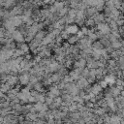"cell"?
<instances>
[{"instance_id":"25","label":"cell","mask_w":124,"mask_h":124,"mask_svg":"<svg viewBox=\"0 0 124 124\" xmlns=\"http://www.w3.org/2000/svg\"><path fill=\"white\" fill-rule=\"evenodd\" d=\"M53 98H51V97H49V96H46V101H45V103L47 105V106H49L52 102H53Z\"/></svg>"},{"instance_id":"27","label":"cell","mask_w":124,"mask_h":124,"mask_svg":"<svg viewBox=\"0 0 124 124\" xmlns=\"http://www.w3.org/2000/svg\"><path fill=\"white\" fill-rule=\"evenodd\" d=\"M99 84L102 86V88H106V87H107V85H108V83H107L105 80H102V81H101Z\"/></svg>"},{"instance_id":"14","label":"cell","mask_w":124,"mask_h":124,"mask_svg":"<svg viewBox=\"0 0 124 124\" xmlns=\"http://www.w3.org/2000/svg\"><path fill=\"white\" fill-rule=\"evenodd\" d=\"M121 120H122V118L120 117V115L112 114L110 116V123L111 124H121Z\"/></svg>"},{"instance_id":"12","label":"cell","mask_w":124,"mask_h":124,"mask_svg":"<svg viewBox=\"0 0 124 124\" xmlns=\"http://www.w3.org/2000/svg\"><path fill=\"white\" fill-rule=\"evenodd\" d=\"M46 36V31H44V30H41V31H39V32L36 34V36L34 37V40H36V41H38V42L42 43L43 39H44Z\"/></svg>"},{"instance_id":"24","label":"cell","mask_w":124,"mask_h":124,"mask_svg":"<svg viewBox=\"0 0 124 124\" xmlns=\"http://www.w3.org/2000/svg\"><path fill=\"white\" fill-rule=\"evenodd\" d=\"M84 23H85V26H86L87 28H88V27H93V26L96 24L93 18H87Z\"/></svg>"},{"instance_id":"17","label":"cell","mask_w":124,"mask_h":124,"mask_svg":"<svg viewBox=\"0 0 124 124\" xmlns=\"http://www.w3.org/2000/svg\"><path fill=\"white\" fill-rule=\"evenodd\" d=\"M92 48L93 50H101V49H104V46L100 41H95L92 44Z\"/></svg>"},{"instance_id":"20","label":"cell","mask_w":124,"mask_h":124,"mask_svg":"<svg viewBox=\"0 0 124 124\" xmlns=\"http://www.w3.org/2000/svg\"><path fill=\"white\" fill-rule=\"evenodd\" d=\"M87 37L89 38V40H91L92 42H95L97 39H98V37H97V34H96V32H94L93 30H89L88 31V34H87Z\"/></svg>"},{"instance_id":"15","label":"cell","mask_w":124,"mask_h":124,"mask_svg":"<svg viewBox=\"0 0 124 124\" xmlns=\"http://www.w3.org/2000/svg\"><path fill=\"white\" fill-rule=\"evenodd\" d=\"M50 78H51V80H52V83H58L63 78L56 72V73H53V74L50 76Z\"/></svg>"},{"instance_id":"7","label":"cell","mask_w":124,"mask_h":124,"mask_svg":"<svg viewBox=\"0 0 124 124\" xmlns=\"http://www.w3.org/2000/svg\"><path fill=\"white\" fill-rule=\"evenodd\" d=\"M80 70H78V69H75V70H73V71H71L70 73H69V77L71 78V79H72V81H77V80H78L80 78H81V76H80Z\"/></svg>"},{"instance_id":"6","label":"cell","mask_w":124,"mask_h":124,"mask_svg":"<svg viewBox=\"0 0 124 124\" xmlns=\"http://www.w3.org/2000/svg\"><path fill=\"white\" fill-rule=\"evenodd\" d=\"M18 80H19V83L21 85H27L29 83V80H30V74L29 73L20 74L18 76Z\"/></svg>"},{"instance_id":"5","label":"cell","mask_w":124,"mask_h":124,"mask_svg":"<svg viewBox=\"0 0 124 124\" xmlns=\"http://www.w3.org/2000/svg\"><path fill=\"white\" fill-rule=\"evenodd\" d=\"M59 95H60V89L57 87V85H52V86H50L46 96H49L54 99L56 97H59Z\"/></svg>"},{"instance_id":"11","label":"cell","mask_w":124,"mask_h":124,"mask_svg":"<svg viewBox=\"0 0 124 124\" xmlns=\"http://www.w3.org/2000/svg\"><path fill=\"white\" fill-rule=\"evenodd\" d=\"M18 81H19V80H18V77H17L16 75H11L10 78L7 80V82H8L12 87H14Z\"/></svg>"},{"instance_id":"22","label":"cell","mask_w":124,"mask_h":124,"mask_svg":"<svg viewBox=\"0 0 124 124\" xmlns=\"http://www.w3.org/2000/svg\"><path fill=\"white\" fill-rule=\"evenodd\" d=\"M68 12H69V8H68L67 6H64V7L58 12V15H59L60 17H63V16H65L68 14Z\"/></svg>"},{"instance_id":"29","label":"cell","mask_w":124,"mask_h":124,"mask_svg":"<svg viewBox=\"0 0 124 124\" xmlns=\"http://www.w3.org/2000/svg\"><path fill=\"white\" fill-rule=\"evenodd\" d=\"M85 124H88V123H85Z\"/></svg>"},{"instance_id":"4","label":"cell","mask_w":124,"mask_h":124,"mask_svg":"<svg viewBox=\"0 0 124 124\" xmlns=\"http://www.w3.org/2000/svg\"><path fill=\"white\" fill-rule=\"evenodd\" d=\"M97 29H98V31L102 32L104 35H108L111 32L108 24V23H105V22L100 23V24H97Z\"/></svg>"},{"instance_id":"23","label":"cell","mask_w":124,"mask_h":124,"mask_svg":"<svg viewBox=\"0 0 124 124\" xmlns=\"http://www.w3.org/2000/svg\"><path fill=\"white\" fill-rule=\"evenodd\" d=\"M111 46L114 48V49H116V50H118V49H120L123 46H122V42H120V41H115V42H113V43H111Z\"/></svg>"},{"instance_id":"16","label":"cell","mask_w":124,"mask_h":124,"mask_svg":"<svg viewBox=\"0 0 124 124\" xmlns=\"http://www.w3.org/2000/svg\"><path fill=\"white\" fill-rule=\"evenodd\" d=\"M18 48L20 50H22L24 52V54H27L30 50V47H29V45L25 44V43H21V44H18Z\"/></svg>"},{"instance_id":"21","label":"cell","mask_w":124,"mask_h":124,"mask_svg":"<svg viewBox=\"0 0 124 124\" xmlns=\"http://www.w3.org/2000/svg\"><path fill=\"white\" fill-rule=\"evenodd\" d=\"M35 99H36V103H45V101H46V96L44 95V94H42V93H38L37 94V96L35 97Z\"/></svg>"},{"instance_id":"8","label":"cell","mask_w":124,"mask_h":124,"mask_svg":"<svg viewBox=\"0 0 124 124\" xmlns=\"http://www.w3.org/2000/svg\"><path fill=\"white\" fill-rule=\"evenodd\" d=\"M86 66V60L85 59H82V58H79L78 60H77L76 62H74V68L75 69H78V70H82L84 69Z\"/></svg>"},{"instance_id":"13","label":"cell","mask_w":124,"mask_h":124,"mask_svg":"<svg viewBox=\"0 0 124 124\" xmlns=\"http://www.w3.org/2000/svg\"><path fill=\"white\" fill-rule=\"evenodd\" d=\"M25 119L28 120V121L33 122V121H35V120L38 119V114H37L36 112H28V113L25 115Z\"/></svg>"},{"instance_id":"1","label":"cell","mask_w":124,"mask_h":124,"mask_svg":"<svg viewBox=\"0 0 124 124\" xmlns=\"http://www.w3.org/2000/svg\"><path fill=\"white\" fill-rule=\"evenodd\" d=\"M12 39L16 43H17V44L24 43V41H25V37L23 36V34L20 33V31L19 30H16V29L12 33Z\"/></svg>"},{"instance_id":"18","label":"cell","mask_w":124,"mask_h":124,"mask_svg":"<svg viewBox=\"0 0 124 124\" xmlns=\"http://www.w3.org/2000/svg\"><path fill=\"white\" fill-rule=\"evenodd\" d=\"M33 90H36V91H38V92H43L44 91V84L42 83V82H37V83H35L34 85H33Z\"/></svg>"},{"instance_id":"3","label":"cell","mask_w":124,"mask_h":124,"mask_svg":"<svg viewBox=\"0 0 124 124\" xmlns=\"http://www.w3.org/2000/svg\"><path fill=\"white\" fill-rule=\"evenodd\" d=\"M65 31L69 34V35H77L78 32L79 31V27L77 24H68L65 27Z\"/></svg>"},{"instance_id":"26","label":"cell","mask_w":124,"mask_h":124,"mask_svg":"<svg viewBox=\"0 0 124 124\" xmlns=\"http://www.w3.org/2000/svg\"><path fill=\"white\" fill-rule=\"evenodd\" d=\"M32 124H45V121H43V120H41V119H37V120L33 121Z\"/></svg>"},{"instance_id":"2","label":"cell","mask_w":124,"mask_h":124,"mask_svg":"<svg viewBox=\"0 0 124 124\" xmlns=\"http://www.w3.org/2000/svg\"><path fill=\"white\" fill-rule=\"evenodd\" d=\"M76 85L79 90H85L87 87H89V81L85 78H80L78 80H77Z\"/></svg>"},{"instance_id":"28","label":"cell","mask_w":124,"mask_h":124,"mask_svg":"<svg viewBox=\"0 0 124 124\" xmlns=\"http://www.w3.org/2000/svg\"><path fill=\"white\" fill-rule=\"evenodd\" d=\"M76 124H79V123H76Z\"/></svg>"},{"instance_id":"10","label":"cell","mask_w":124,"mask_h":124,"mask_svg":"<svg viewBox=\"0 0 124 124\" xmlns=\"http://www.w3.org/2000/svg\"><path fill=\"white\" fill-rule=\"evenodd\" d=\"M93 19H94V21H95L96 24H100V23L105 22L106 17H105V15H102V14H98V13H97V14L93 16Z\"/></svg>"},{"instance_id":"19","label":"cell","mask_w":124,"mask_h":124,"mask_svg":"<svg viewBox=\"0 0 124 124\" xmlns=\"http://www.w3.org/2000/svg\"><path fill=\"white\" fill-rule=\"evenodd\" d=\"M78 37L77 36V35H71L69 38H68V43L70 44V45H75L76 43H78Z\"/></svg>"},{"instance_id":"9","label":"cell","mask_w":124,"mask_h":124,"mask_svg":"<svg viewBox=\"0 0 124 124\" xmlns=\"http://www.w3.org/2000/svg\"><path fill=\"white\" fill-rule=\"evenodd\" d=\"M121 89L120 88H118L117 86H111L110 88H109V90H108V92L110 93V95L112 96V97H118L120 94H121Z\"/></svg>"}]
</instances>
